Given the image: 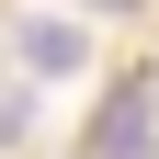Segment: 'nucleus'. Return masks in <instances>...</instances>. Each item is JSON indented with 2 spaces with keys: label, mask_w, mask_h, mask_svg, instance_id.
<instances>
[{
  "label": "nucleus",
  "mask_w": 159,
  "mask_h": 159,
  "mask_svg": "<svg viewBox=\"0 0 159 159\" xmlns=\"http://www.w3.org/2000/svg\"><path fill=\"white\" fill-rule=\"evenodd\" d=\"M91 159H159V68H136L102 114H91Z\"/></svg>",
  "instance_id": "1"
},
{
  "label": "nucleus",
  "mask_w": 159,
  "mask_h": 159,
  "mask_svg": "<svg viewBox=\"0 0 159 159\" xmlns=\"http://www.w3.org/2000/svg\"><path fill=\"white\" fill-rule=\"evenodd\" d=\"M11 57H23L34 80H80V57H91V34H80L68 11H34V23L11 34Z\"/></svg>",
  "instance_id": "2"
},
{
  "label": "nucleus",
  "mask_w": 159,
  "mask_h": 159,
  "mask_svg": "<svg viewBox=\"0 0 159 159\" xmlns=\"http://www.w3.org/2000/svg\"><path fill=\"white\" fill-rule=\"evenodd\" d=\"M91 11H125V0H91Z\"/></svg>",
  "instance_id": "3"
}]
</instances>
